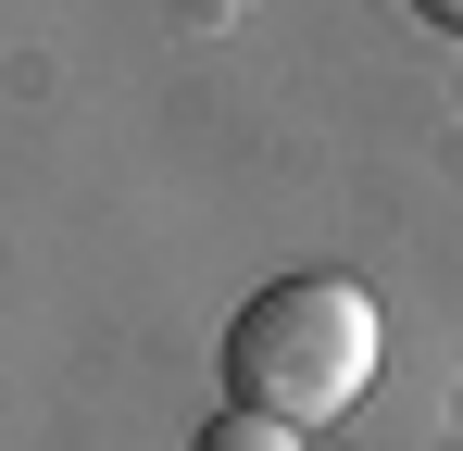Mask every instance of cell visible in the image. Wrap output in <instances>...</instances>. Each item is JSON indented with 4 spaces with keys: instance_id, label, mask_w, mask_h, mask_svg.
<instances>
[{
    "instance_id": "7a4b0ae2",
    "label": "cell",
    "mask_w": 463,
    "mask_h": 451,
    "mask_svg": "<svg viewBox=\"0 0 463 451\" xmlns=\"http://www.w3.org/2000/svg\"><path fill=\"white\" fill-rule=\"evenodd\" d=\"M188 451H301V427H276V414H238V401H226V414H213Z\"/></svg>"
},
{
    "instance_id": "3957f363",
    "label": "cell",
    "mask_w": 463,
    "mask_h": 451,
    "mask_svg": "<svg viewBox=\"0 0 463 451\" xmlns=\"http://www.w3.org/2000/svg\"><path fill=\"white\" fill-rule=\"evenodd\" d=\"M413 13H426V25H451V38H463V0H413Z\"/></svg>"
},
{
    "instance_id": "6da1fadb",
    "label": "cell",
    "mask_w": 463,
    "mask_h": 451,
    "mask_svg": "<svg viewBox=\"0 0 463 451\" xmlns=\"http://www.w3.org/2000/svg\"><path fill=\"white\" fill-rule=\"evenodd\" d=\"M376 351H388V326H376V301L351 289V276H276V289H250L226 313V401L238 414H276V427H338L364 389H376Z\"/></svg>"
}]
</instances>
